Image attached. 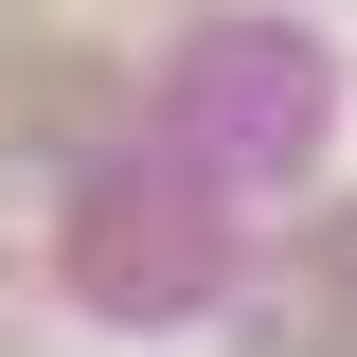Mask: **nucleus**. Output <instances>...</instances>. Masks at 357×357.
<instances>
[{
  "mask_svg": "<svg viewBox=\"0 0 357 357\" xmlns=\"http://www.w3.org/2000/svg\"><path fill=\"white\" fill-rule=\"evenodd\" d=\"M0 126L89 143V126H107V72H89V54H18V72H0Z\"/></svg>",
  "mask_w": 357,
  "mask_h": 357,
  "instance_id": "2",
  "label": "nucleus"
},
{
  "mask_svg": "<svg viewBox=\"0 0 357 357\" xmlns=\"http://www.w3.org/2000/svg\"><path fill=\"white\" fill-rule=\"evenodd\" d=\"M197 89H215V126L250 143V161H304V54H250V36H215V54H197Z\"/></svg>",
  "mask_w": 357,
  "mask_h": 357,
  "instance_id": "1",
  "label": "nucleus"
}]
</instances>
